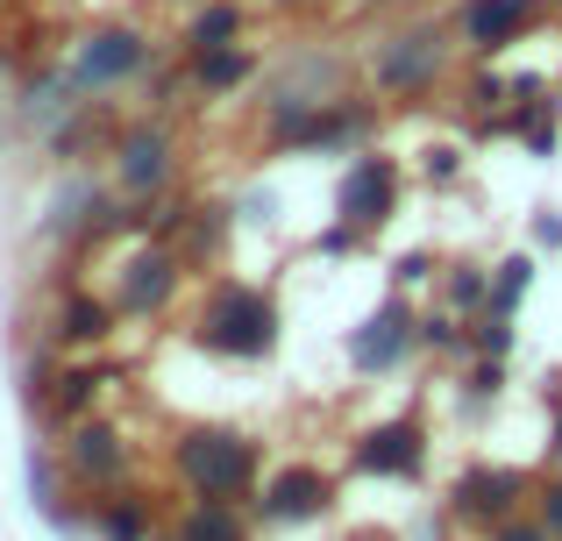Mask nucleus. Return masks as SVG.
Segmentation results:
<instances>
[{
  "label": "nucleus",
  "instance_id": "obj_5",
  "mask_svg": "<svg viewBox=\"0 0 562 541\" xmlns=\"http://www.w3.org/2000/svg\"><path fill=\"white\" fill-rule=\"evenodd\" d=\"M335 207H342L349 228L378 236V228L398 214V165H392V157H378V150H363L357 165H349V179H342V193H335Z\"/></svg>",
  "mask_w": 562,
  "mask_h": 541
},
{
  "label": "nucleus",
  "instance_id": "obj_7",
  "mask_svg": "<svg viewBox=\"0 0 562 541\" xmlns=\"http://www.w3.org/2000/svg\"><path fill=\"white\" fill-rule=\"evenodd\" d=\"M413 349H420V314H413L406 300H392V306H378V314L357 328V342H349V363H357L363 377H384V371H398Z\"/></svg>",
  "mask_w": 562,
  "mask_h": 541
},
{
  "label": "nucleus",
  "instance_id": "obj_12",
  "mask_svg": "<svg viewBox=\"0 0 562 541\" xmlns=\"http://www.w3.org/2000/svg\"><path fill=\"white\" fill-rule=\"evenodd\" d=\"M328 499H335V485L321 471H285L263 485V514L271 520H314V514H328Z\"/></svg>",
  "mask_w": 562,
  "mask_h": 541
},
{
  "label": "nucleus",
  "instance_id": "obj_20",
  "mask_svg": "<svg viewBox=\"0 0 562 541\" xmlns=\"http://www.w3.org/2000/svg\"><path fill=\"white\" fill-rule=\"evenodd\" d=\"M93 385H100L93 371H65V377H57V392H50V420H71V414H86Z\"/></svg>",
  "mask_w": 562,
  "mask_h": 541
},
{
  "label": "nucleus",
  "instance_id": "obj_13",
  "mask_svg": "<svg viewBox=\"0 0 562 541\" xmlns=\"http://www.w3.org/2000/svg\"><path fill=\"white\" fill-rule=\"evenodd\" d=\"M65 463L86 477V485H108V477H122V435L100 428V420H86V428L65 435Z\"/></svg>",
  "mask_w": 562,
  "mask_h": 541
},
{
  "label": "nucleus",
  "instance_id": "obj_23",
  "mask_svg": "<svg viewBox=\"0 0 562 541\" xmlns=\"http://www.w3.org/2000/svg\"><path fill=\"white\" fill-rule=\"evenodd\" d=\"M470 342H477L484 357H506V349H513V328H506V320H498V314H484V328L470 335Z\"/></svg>",
  "mask_w": 562,
  "mask_h": 541
},
{
  "label": "nucleus",
  "instance_id": "obj_2",
  "mask_svg": "<svg viewBox=\"0 0 562 541\" xmlns=\"http://www.w3.org/2000/svg\"><path fill=\"white\" fill-rule=\"evenodd\" d=\"M179 477L200 499H249L257 442H243V435H192V442H179Z\"/></svg>",
  "mask_w": 562,
  "mask_h": 541
},
{
  "label": "nucleus",
  "instance_id": "obj_30",
  "mask_svg": "<svg viewBox=\"0 0 562 541\" xmlns=\"http://www.w3.org/2000/svg\"><path fill=\"white\" fill-rule=\"evenodd\" d=\"M278 8H306V0H278Z\"/></svg>",
  "mask_w": 562,
  "mask_h": 541
},
{
  "label": "nucleus",
  "instance_id": "obj_10",
  "mask_svg": "<svg viewBox=\"0 0 562 541\" xmlns=\"http://www.w3.org/2000/svg\"><path fill=\"white\" fill-rule=\"evenodd\" d=\"M520 492H527V471L484 463V471H463V477H456V514H463V520H506Z\"/></svg>",
  "mask_w": 562,
  "mask_h": 541
},
{
  "label": "nucleus",
  "instance_id": "obj_29",
  "mask_svg": "<svg viewBox=\"0 0 562 541\" xmlns=\"http://www.w3.org/2000/svg\"><path fill=\"white\" fill-rule=\"evenodd\" d=\"M555 457H562V420H555Z\"/></svg>",
  "mask_w": 562,
  "mask_h": 541
},
{
  "label": "nucleus",
  "instance_id": "obj_3",
  "mask_svg": "<svg viewBox=\"0 0 562 541\" xmlns=\"http://www.w3.org/2000/svg\"><path fill=\"white\" fill-rule=\"evenodd\" d=\"M150 36L128 22L114 29H93V36L71 50V79H79V93H122V86H136L143 71H150Z\"/></svg>",
  "mask_w": 562,
  "mask_h": 541
},
{
  "label": "nucleus",
  "instance_id": "obj_11",
  "mask_svg": "<svg viewBox=\"0 0 562 541\" xmlns=\"http://www.w3.org/2000/svg\"><path fill=\"white\" fill-rule=\"evenodd\" d=\"M420 457H427V435L413 428V420H392V428H378V435L357 442V471L363 477H413Z\"/></svg>",
  "mask_w": 562,
  "mask_h": 541
},
{
  "label": "nucleus",
  "instance_id": "obj_18",
  "mask_svg": "<svg viewBox=\"0 0 562 541\" xmlns=\"http://www.w3.org/2000/svg\"><path fill=\"white\" fill-rule=\"evenodd\" d=\"M535 292V257H506V264L492 271V306L484 314H498V320H513L520 314V300Z\"/></svg>",
  "mask_w": 562,
  "mask_h": 541
},
{
  "label": "nucleus",
  "instance_id": "obj_4",
  "mask_svg": "<svg viewBox=\"0 0 562 541\" xmlns=\"http://www.w3.org/2000/svg\"><path fill=\"white\" fill-rule=\"evenodd\" d=\"M171 171H179V136H171L165 122L122 128V143H114V185H122L128 200H157L171 185Z\"/></svg>",
  "mask_w": 562,
  "mask_h": 541
},
{
  "label": "nucleus",
  "instance_id": "obj_28",
  "mask_svg": "<svg viewBox=\"0 0 562 541\" xmlns=\"http://www.w3.org/2000/svg\"><path fill=\"white\" fill-rule=\"evenodd\" d=\"M427 271H435V264H427V257H420V250H413V257H406V264H398V278H406V285H420V278H427Z\"/></svg>",
  "mask_w": 562,
  "mask_h": 541
},
{
  "label": "nucleus",
  "instance_id": "obj_22",
  "mask_svg": "<svg viewBox=\"0 0 562 541\" xmlns=\"http://www.w3.org/2000/svg\"><path fill=\"white\" fill-rule=\"evenodd\" d=\"M420 342H427V349H463L470 328H456L449 314H427V320H420Z\"/></svg>",
  "mask_w": 562,
  "mask_h": 541
},
{
  "label": "nucleus",
  "instance_id": "obj_1",
  "mask_svg": "<svg viewBox=\"0 0 562 541\" xmlns=\"http://www.w3.org/2000/svg\"><path fill=\"white\" fill-rule=\"evenodd\" d=\"M200 342L221 357H271L278 342V300L263 285H221L200 320Z\"/></svg>",
  "mask_w": 562,
  "mask_h": 541
},
{
  "label": "nucleus",
  "instance_id": "obj_17",
  "mask_svg": "<svg viewBox=\"0 0 562 541\" xmlns=\"http://www.w3.org/2000/svg\"><path fill=\"white\" fill-rule=\"evenodd\" d=\"M179 541H249V534H243V520H235L228 499H200L179 520Z\"/></svg>",
  "mask_w": 562,
  "mask_h": 541
},
{
  "label": "nucleus",
  "instance_id": "obj_21",
  "mask_svg": "<svg viewBox=\"0 0 562 541\" xmlns=\"http://www.w3.org/2000/svg\"><path fill=\"white\" fill-rule=\"evenodd\" d=\"M100 528H108V541H143V499H108L100 506Z\"/></svg>",
  "mask_w": 562,
  "mask_h": 541
},
{
  "label": "nucleus",
  "instance_id": "obj_26",
  "mask_svg": "<svg viewBox=\"0 0 562 541\" xmlns=\"http://www.w3.org/2000/svg\"><path fill=\"white\" fill-rule=\"evenodd\" d=\"M427 179L449 185V179H456V150H427Z\"/></svg>",
  "mask_w": 562,
  "mask_h": 541
},
{
  "label": "nucleus",
  "instance_id": "obj_14",
  "mask_svg": "<svg viewBox=\"0 0 562 541\" xmlns=\"http://www.w3.org/2000/svg\"><path fill=\"white\" fill-rule=\"evenodd\" d=\"M114 320H122V306H114V300H93V292H65V306H57V342H108Z\"/></svg>",
  "mask_w": 562,
  "mask_h": 541
},
{
  "label": "nucleus",
  "instance_id": "obj_25",
  "mask_svg": "<svg viewBox=\"0 0 562 541\" xmlns=\"http://www.w3.org/2000/svg\"><path fill=\"white\" fill-rule=\"evenodd\" d=\"M492 541H549V528H535V520H506Z\"/></svg>",
  "mask_w": 562,
  "mask_h": 541
},
{
  "label": "nucleus",
  "instance_id": "obj_27",
  "mask_svg": "<svg viewBox=\"0 0 562 541\" xmlns=\"http://www.w3.org/2000/svg\"><path fill=\"white\" fill-rule=\"evenodd\" d=\"M535 236H541V250H562V214H541Z\"/></svg>",
  "mask_w": 562,
  "mask_h": 541
},
{
  "label": "nucleus",
  "instance_id": "obj_15",
  "mask_svg": "<svg viewBox=\"0 0 562 541\" xmlns=\"http://www.w3.org/2000/svg\"><path fill=\"white\" fill-rule=\"evenodd\" d=\"M249 71H257V57H249L243 43L192 50V86H200V93H235V86H249Z\"/></svg>",
  "mask_w": 562,
  "mask_h": 541
},
{
  "label": "nucleus",
  "instance_id": "obj_19",
  "mask_svg": "<svg viewBox=\"0 0 562 541\" xmlns=\"http://www.w3.org/2000/svg\"><path fill=\"white\" fill-rule=\"evenodd\" d=\"M449 306H463V314L492 306V271H477V264H456V271H449Z\"/></svg>",
  "mask_w": 562,
  "mask_h": 541
},
{
  "label": "nucleus",
  "instance_id": "obj_9",
  "mask_svg": "<svg viewBox=\"0 0 562 541\" xmlns=\"http://www.w3.org/2000/svg\"><path fill=\"white\" fill-rule=\"evenodd\" d=\"M179 264H186V257H179V250H165V243H157V250H136V257L122 264L114 306H122V314H157V306L179 292Z\"/></svg>",
  "mask_w": 562,
  "mask_h": 541
},
{
  "label": "nucleus",
  "instance_id": "obj_6",
  "mask_svg": "<svg viewBox=\"0 0 562 541\" xmlns=\"http://www.w3.org/2000/svg\"><path fill=\"white\" fill-rule=\"evenodd\" d=\"M441 57H449V43H441V29H398V36H384L378 50V86L384 93H427V86L441 79Z\"/></svg>",
  "mask_w": 562,
  "mask_h": 541
},
{
  "label": "nucleus",
  "instance_id": "obj_8",
  "mask_svg": "<svg viewBox=\"0 0 562 541\" xmlns=\"http://www.w3.org/2000/svg\"><path fill=\"white\" fill-rule=\"evenodd\" d=\"M541 0H463L456 8V29H463V43L477 57H498L506 43H520L527 29H535Z\"/></svg>",
  "mask_w": 562,
  "mask_h": 541
},
{
  "label": "nucleus",
  "instance_id": "obj_24",
  "mask_svg": "<svg viewBox=\"0 0 562 541\" xmlns=\"http://www.w3.org/2000/svg\"><path fill=\"white\" fill-rule=\"evenodd\" d=\"M541 528L562 534V477H555V485H541Z\"/></svg>",
  "mask_w": 562,
  "mask_h": 541
},
{
  "label": "nucleus",
  "instance_id": "obj_16",
  "mask_svg": "<svg viewBox=\"0 0 562 541\" xmlns=\"http://www.w3.org/2000/svg\"><path fill=\"white\" fill-rule=\"evenodd\" d=\"M243 29H249L243 0H200V14H192V29H186V50H214V43H243Z\"/></svg>",
  "mask_w": 562,
  "mask_h": 541
}]
</instances>
